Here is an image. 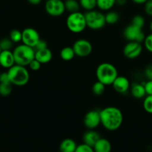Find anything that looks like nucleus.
<instances>
[{"instance_id":"393cba45","label":"nucleus","mask_w":152,"mask_h":152,"mask_svg":"<svg viewBox=\"0 0 152 152\" xmlns=\"http://www.w3.org/2000/svg\"><path fill=\"white\" fill-rule=\"evenodd\" d=\"M105 86H106L104 83L97 80V82H96L92 86V92L94 93V94L96 95V96H100V95L103 94L105 92Z\"/></svg>"},{"instance_id":"ddd939ff","label":"nucleus","mask_w":152,"mask_h":152,"mask_svg":"<svg viewBox=\"0 0 152 152\" xmlns=\"http://www.w3.org/2000/svg\"><path fill=\"white\" fill-rule=\"evenodd\" d=\"M111 86H113L116 92L121 94H126L131 88L130 81L124 76H117Z\"/></svg>"},{"instance_id":"4c0bfd02","label":"nucleus","mask_w":152,"mask_h":152,"mask_svg":"<svg viewBox=\"0 0 152 152\" xmlns=\"http://www.w3.org/2000/svg\"><path fill=\"white\" fill-rule=\"evenodd\" d=\"M145 75L148 80H152V65H149L145 68Z\"/></svg>"},{"instance_id":"f8f14e48","label":"nucleus","mask_w":152,"mask_h":152,"mask_svg":"<svg viewBox=\"0 0 152 152\" xmlns=\"http://www.w3.org/2000/svg\"><path fill=\"white\" fill-rule=\"evenodd\" d=\"M85 126L88 129H95L101 124L100 113L97 110H91L85 115L83 120Z\"/></svg>"},{"instance_id":"39448f33","label":"nucleus","mask_w":152,"mask_h":152,"mask_svg":"<svg viewBox=\"0 0 152 152\" xmlns=\"http://www.w3.org/2000/svg\"><path fill=\"white\" fill-rule=\"evenodd\" d=\"M66 26L74 34L83 32L87 28L86 16L80 11L71 13L66 19Z\"/></svg>"},{"instance_id":"2eb2a0df","label":"nucleus","mask_w":152,"mask_h":152,"mask_svg":"<svg viewBox=\"0 0 152 152\" xmlns=\"http://www.w3.org/2000/svg\"><path fill=\"white\" fill-rule=\"evenodd\" d=\"M52 58H53V53L48 48L35 50V59H37L42 64L48 63L51 61Z\"/></svg>"},{"instance_id":"4468645a","label":"nucleus","mask_w":152,"mask_h":152,"mask_svg":"<svg viewBox=\"0 0 152 152\" xmlns=\"http://www.w3.org/2000/svg\"><path fill=\"white\" fill-rule=\"evenodd\" d=\"M15 64L14 56L11 50H1L0 53V66L9 69Z\"/></svg>"},{"instance_id":"58836bf2","label":"nucleus","mask_w":152,"mask_h":152,"mask_svg":"<svg viewBox=\"0 0 152 152\" xmlns=\"http://www.w3.org/2000/svg\"><path fill=\"white\" fill-rule=\"evenodd\" d=\"M27 1L32 5H38L42 2V0H27Z\"/></svg>"},{"instance_id":"37998d69","label":"nucleus","mask_w":152,"mask_h":152,"mask_svg":"<svg viewBox=\"0 0 152 152\" xmlns=\"http://www.w3.org/2000/svg\"><path fill=\"white\" fill-rule=\"evenodd\" d=\"M1 47H0V53H1Z\"/></svg>"},{"instance_id":"412c9836","label":"nucleus","mask_w":152,"mask_h":152,"mask_svg":"<svg viewBox=\"0 0 152 152\" xmlns=\"http://www.w3.org/2000/svg\"><path fill=\"white\" fill-rule=\"evenodd\" d=\"M76 56L75 52H74L73 47H65L61 50L60 51V57L64 61H71Z\"/></svg>"},{"instance_id":"f3484780","label":"nucleus","mask_w":152,"mask_h":152,"mask_svg":"<svg viewBox=\"0 0 152 152\" xmlns=\"http://www.w3.org/2000/svg\"><path fill=\"white\" fill-rule=\"evenodd\" d=\"M111 144L106 138L100 137L94 146V149L96 152H110L111 150Z\"/></svg>"},{"instance_id":"0eeeda50","label":"nucleus","mask_w":152,"mask_h":152,"mask_svg":"<svg viewBox=\"0 0 152 152\" xmlns=\"http://www.w3.org/2000/svg\"><path fill=\"white\" fill-rule=\"evenodd\" d=\"M45 10L50 16L53 17H59L66 10L65 1L62 0H48L45 4Z\"/></svg>"},{"instance_id":"6e6552de","label":"nucleus","mask_w":152,"mask_h":152,"mask_svg":"<svg viewBox=\"0 0 152 152\" xmlns=\"http://www.w3.org/2000/svg\"><path fill=\"white\" fill-rule=\"evenodd\" d=\"M123 35L129 42H138L142 43L145 38L142 28L135 26L132 24L126 26L123 31Z\"/></svg>"},{"instance_id":"dca6fc26","label":"nucleus","mask_w":152,"mask_h":152,"mask_svg":"<svg viewBox=\"0 0 152 152\" xmlns=\"http://www.w3.org/2000/svg\"><path fill=\"white\" fill-rule=\"evenodd\" d=\"M100 137H101L99 135V134L97 132H96L94 129H88L83 134V142L87 143L88 145H91V146H92L94 148L96 142H97V140Z\"/></svg>"},{"instance_id":"4be33fe9","label":"nucleus","mask_w":152,"mask_h":152,"mask_svg":"<svg viewBox=\"0 0 152 152\" xmlns=\"http://www.w3.org/2000/svg\"><path fill=\"white\" fill-rule=\"evenodd\" d=\"M65 10L71 13L80 11L81 6H80L79 0H65Z\"/></svg>"},{"instance_id":"bb28decb","label":"nucleus","mask_w":152,"mask_h":152,"mask_svg":"<svg viewBox=\"0 0 152 152\" xmlns=\"http://www.w3.org/2000/svg\"><path fill=\"white\" fill-rule=\"evenodd\" d=\"M9 38L12 40L13 43H19L22 42V31H19L17 29L12 30L10 32Z\"/></svg>"},{"instance_id":"423d86ee","label":"nucleus","mask_w":152,"mask_h":152,"mask_svg":"<svg viewBox=\"0 0 152 152\" xmlns=\"http://www.w3.org/2000/svg\"><path fill=\"white\" fill-rule=\"evenodd\" d=\"M87 27L94 31H98L105 27L106 25L105 15L99 10H92L85 13Z\"/></svg>"},{"instance_id":"c756f323","label":"nucleus","mask_w":152,"mask_h":152,"mask_svg":"<svg viewBox=\"0 0 152 152\" xmlns=\"http://www.w3.org/2000/svg\"><path fill=\"white\" fill-rule=\"evenodd\" d=\"M145 19L141 15H136L133 17L132 20V25H135L137 27H139V28H142L145 25Z\"/></svg>"},{"instance_id":"a878e982","label":"nucleus","mask_w":152,"mask_h":152,"mask_svg":"<svg viewBox=\"0 0 152 152\" xmlns=\"http://www.w3.org/2000/svg\"><path fill=\"white\" fill-rule=\"evenodd\" d=\"M13 85L11 83H0V96H7L12 93Z\"/></svg>"},{"instance_id":"b1692460","label":"nucleus","mask_w":152,"mask_h":152,"mask_svg":"<svg viewBox=\"0 0 152 152\" xmlns=\"http://www.w3.org/2000/svg\"><path fill=\"white\" fill-rule=\"evenodd\" d=\"M80 6L83 9H84L86 11L94 10L96 5V0H79Z\"/></svg>"},{"instance_id":"1a4fd4ad","label":"nucleus","mask_w":152,"mask_h":152,"mask_svg":"<svg viewBox=\"0 0 152 152\" xmlns=\"http://www.w3.org/2000/svg\"><path fill=\"white\" fill-rule=\"evenodd\" d=\"M72 47L76 56L79 57H87L91 53L93 50L91 43L86 39H80L77 40Z\"/></svg>"},{"instance_id":"a18cd8bd","label":"nucleus","mask_w":152,"mask_h":152,"mask_svg":"<svg viewBox=\"0 0 152 152\" xmlns=\"http://www.w3.org/2000/svg\"><path fill=\"white\" fill-rule=\"evenodd\" d=\"M45 1H48V0H45Z\"/></svg>"},{"instance_id":"7ed1b4c3","label":"nucleus","mask_w":152,"mask_h":152,"mask_svg":"<svg viewBox=\"0 0 152 152\" xmlns=\"http://www.w3.org/2000/svg\"><path fill=\"white\" fill-rule=\"evenodd\" d=\"M10 83L13 86H24L28 84L30 80V74L26 66L15 64L7 71Z\"/></svg>"},{"instance_id":"e433bc0d","label":"nucleus","mask_w":152,"mask_h":152,"mask_svg":"<svg viewBox=\"0 0 152 152\" xmlns=\"http://www.w3.org/2000/svg\"><path fill=\"white\" fill-rule=\"evenodd\" d=\"M0 83H11L10 80V77H9L8 73L7 72H3L1 74V77H0ZM12 84V83H11Z\"/></svg>"},{"instance_id":"72a5a7b5","label":"nucleus","mask_w":152,"mask_h":152,"mask_svg":"<svg viewBox=\"0 0 152 152\" xmlns=\"http://www.w3.org/2000/svg\"><path fill=\"white\" fill-rule=\"evenodd\" d=\"M47 48H48L47 42L45 41V40H43V39H40L34 48L35 50H42V49Z\"/></svg>"},{"instance_id":"cd10ccee","label":"nucleus","mask_w":152,"mask_h":152,"mask_svg":"<svg viewBox=\"0 0 152 152\" xmlns=\"http://www.w3.org/2000/svg\"><path fill=\"white\" fill-rule=\"evenodd\" d=\"M14 43L12 42L9 37L7 38H3L0 40V47H1V50H11Z\"/></svg>"},{"instance_id":"5701e85b","label":"nucleus","mask_w":152,"mask_h":152,"mask_svg":"<svg viewBox=\"0 0 152 152\" xmlns=\"http://www.w3.org/2000/svg\"><path fill=\"white\" fill-rule=\"evenodd\" d=\"M105 15L106 24H108V25H114L120 20V14L114 10H108Z\"/></svg>"},{"instance_id":"9b49d317","label":"nucleus","mask_w":152,"mask_h":152,"mask_svg":"<svg viewBox=\"0 0 152 152\" xmlns=\"http://www.w3.org/2000/svg\"><path fill=\"white\" fill-rule=\"evenodd\" d=\"M22 42L23 44L30 47L34 48L39 40L40 39V36L38 31L33 28H26L22 31Z\"/></svg>"},{"instance_id":"f704fd0d","label":"nucleus","mask_w":152,"mask_h":152,"mask_svg":"<svg viewBox=\"0 0 152 152\" xmlns=\"http://www.w3.org/2000/svg\"><path fill=\"white\" fill-rule=\"evenodd\" d=\"M144 9L145 12L148 16H152V0H148L144 4Z\"/></svg>"},{"instance_id":"aec40b11","label":"nucleus","mask_w":152,"mask_h":152,"mask_svg":"<svg viewBox=\"0 0 152 152\" xmlns=\"http://www.w3.org/2000/svg\"><path fill=\"white\" fill-rule=\"evenodd\" d=\"M116 4V0H96V5L100 10L108 11Z\"/></svg>"},{"instance_id":"7c9ffc66","label":"nucleus","mask_w":152,"mask_h":152,"mask_svg":"<svg viewBox=\"0 0 152 152\" xmlns=\"http://www.w3.org/2000/svg\"><path fill=\"white\" fill-rule=\"evenodd\" d=\"M94 151V149L92 146L88 145L87 143H83L77 145V149H76V152H93Z\"/></svg>"},{"instance_id":"9d476101","label":"nucleus","mask_w":152,"mask_h":152,"mask_svg":"<svg viewBox=\"0 0 152 152\" xmlns=\"http://www.w3.org/2000/svg\"><path fill=\"white\" fill-rule=\"evenodd\" d=\"M143 47L142 43L138 42H129L123 48V54L129 59H134L142 53Z\"/></svg>"},{"instance_id":"f257e3e1","label":"nucleus","mask_w":152,"mask_h":152,"mask_svg":"<svg viewBox=\"0 0 152 152\" xmlns=\"http://www.w3.org/2000/svg\"><path fill=\"white\" fill-rule=\"evenodd\" d=\"M101 125L106 130L114 132L118 130L123 122V114L120 108L114 106L104 108L101 111Z\"/></svg>"},{"instance_id":"a19ab883","label":"nucleus","mask_w":152,"mask_h":152,"mask_svg":"<svg viewBox=\"0 0 152 152\" xmlns=\"http://www.w3.org/2000/svg\"><path fill=\"white\" fill-rule=\"evenodd\" d=\"M134 3L137 4H143L146 2L148 0H132Z\"/></svg>"},{"instance_id":"473e14b6","label":"nucleus","mask_w":152,"mask_h":152,"mask_svg":"<svg viewBox=\"0 0 152 152\" xmlns=\"http://www.w3.org/2000/svg\"><path fill=\"white\" fill-rule=\"evenodd\" d=\"M42 65V64L41 62H39L37 59H35V58H34V59H33L31 62H30V64L28 66H29L30 69H31V71H39L40 68H41Z\"/></svg>"},{"instance_id":"20e7f679","label":"nucleus","mask_w":152,"mask_h":152,"mask_svg":"<svg viewBox=\"0 0 152 152\" xmlns=\"http://www.w3.org/2000/svg\"><path fill=\"white\" fill-rule=\"evenodd\" d=\"M13 53L16 64L22 66H28L30 62L35 58V50L34 48L23 43L16 46Z\"/></svg>"},{"instance_id":"c03bdc74","label":"nucleus","mask_w":152,"mask_h":152,"mask_svg":"<svg viewBox=\"0 0 152 152\" xmlns=\"http://www.w3.org/2000/svg\"><path fill=\"white\" fill-rule=\"evenodd\" d=\"M1 71H0V77H1Z\"/></svg>"},{"instance_id":"79ce46f5","label":"nucleus","mask_w":152,"mask_h":152,"mask_svg":"<svg viewBox=\"0 0 152 152\" xmlns=\"http://www.w3.org/2000/svg\"><path fill=\"white\" fill-rule=\"evenodd\" d=\"M149 28H150V30H151V33H152V21L151 22V23H150Z\"/></svg>"},{"instance_id":"ea45409f","label":"nucleus","mask_w":152,"mask_h":152,"mask_svg":"<svg viewBox=\"0 0 152 152\" xmlns=\"http://www.w3.org/2000/svg\"><path fill=\"white\" fill-rule=\"evenodd\" d=\"M127 0H116V4L120 6H123L126 4Z\"/></svg>"},{"instance_id":"a211bd4d","label":"nucleus","mask_w":152,"mask_h":152,"mask_svg":"<svg viewBox=\"0 0 152 152\" xmlns=\"http://www.w3.org/2000/svg\"><path fill=\"white\" fill-rule=\"evenodd\" d=\"M130 90L132 96L134 97L135 99H142V98L145 97V96L146 95L144 84L134 83L131 86Z\"/></svg>"},{"instance_id":"2f4dec72","label":"nucleus","mask_w":152,"mask_h":152,"mask_svg":"<svg viewBox=\"0 0 152 152\" xmlns=\"http://www.w3.org/2000/svg\"><path fill=\"white\" fill-rule=\"evenodd\" d=\"M143 43L145 49L152 53V33L148 34V36H145Z\"/></svg>"},{"instance_id":"c85d7f7f","label":"nucleus","mask_w":152,"mask_h":152,"mask_svg":"<svg viewBox=\"0 0 152 152\" xmlns=\"http://www.w3.org/2000/svg\"><path fill=\"white\" fill-rule=\"evenodd\" d=\"M143 108L147 113L152 114V95H147L143 100Z\"/></svg>"},{"instance_id":"c9c22d12","label":"nucleus","mask_w":152,"mask_h":152,"mask_svg":"<svg viewBox=\"0 0 152 152\" xmlns=\"http://www.w3.org/2000/svg\"><path fill=\"white\" fill-rule=\"evenodd\" d=\"M146 95H152V80H148L146 83H144Z\"/></svg>"},{"instance_id":"f03ea898","label":"nucleus","mask_w":152,"mask_h":152,"mask_svg":"<svg viewBox=\"0 0 152 152\" xmlns=\"http://www.w3.org/2000/svg\"><path fill=\"white\" fill-rule=\"evenodd\" d=\"M118 76V71L114 65L109 62L99 64L96 70V77L98 81L105 86H111Z\"/></svg>"},{"instance_id":"6ab92c4d","label":"nucleus","mask_w":152,"mask_h":152,"mask_svg":"<svg viewBox=\"0 0 152 152\" xmlns=\"http://www.w3.org/2000/svg\"><path fill=\"white\" fill-rule=\"evenodd\" d=\"M77 144L71 138H66L61 142L59 145V150L62 152H75Z\"/></svg>"}]
</instances>
